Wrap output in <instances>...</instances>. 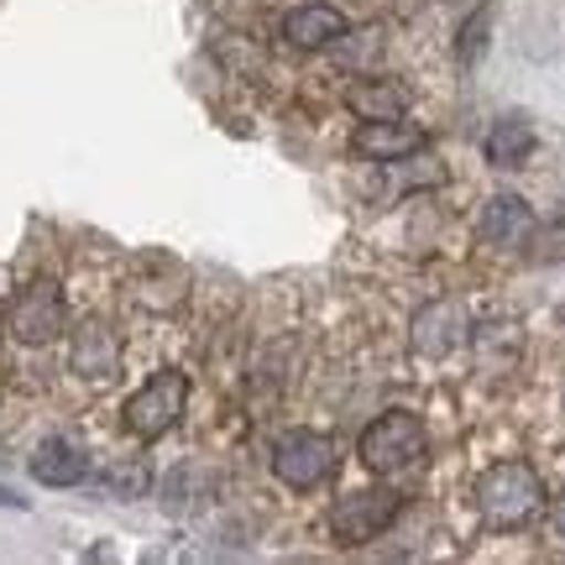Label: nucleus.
<instances>
[{
    "label": "nucleus",
    "instance_id": "nucleus-7",
    "mask_svg": "<svg viewBox=\"0 0 565 565\" xmlns=\"http://www.w3.org/2000/svg\"><path fill=\"white\" fill-rule=\"evenodd\" d=\"M351 147L372 162H404L429 147V131H424L419 121H404V116H383V121L356 126V131H351Z\"/></svg>",
    "mask_w": 565,
    "mask_h": 565
},
{
    "label": "nucleus",
    "instance_id": "nucleus-2",
    "mask_svg": "<svg viewBox=\"0 0 565 565\" xmlns=\"http://www.w3.org/2000/svg\"><path fill=\"white\" fill-rule=\"evenodd\" d=\"M429 456V435H424V424L404 408H387L377 419L362 429V466L372 477H404L414 466H424Z\"/></svg>",
    "mask_w": 565,
    "mask_h": 565
},
{
    "label": "nucleus",
    "instance_id": "nucleus-1",
    "mask_svg": "<svg viewBox=\"0 0 565 565\" xmlns=\"http://www.w3.org/2000/svg\"><path fill=\"white\" fill-rule=\"evenodd\" d=\"M550 508L545 498V482H540V471L524 461H498L482 471V482H477V513H482L487 529H524L534 524L540 513Z\"/></svg>",
    "mask_w": 565,
    "mask_h": 565
},
{
    "label": "nucleus",
    "instance_id": "nucleus-11",
    "mask_svg": "<svg viewBox=\"0 0 565 565\" xmlns=\"http://www.w3.org/2000/svg\"><path fill=\"white\" fill-rule=\"evenodd\" d=\"M32 477H38L42 487H79L84 477H89V456H84L79 440L53 435V440L38 445V456H32Z\"/></svg>",
    "mask_w": 565,
    "mask_h": 565
},
{
    "label": "nucleus",
    "instance_id": "nucleus-5",
    "mask_svg": "<svg viewBox=\"0 0 565 565\" xmlns=\"http://www.w3.org/2000/svg\"><path fill=\"white\" fill-rule=\"evenodd\" d=\"M6 330L21 345H53L68 330V303L63 288L53 278H32L26 288H17V299L6 309Z\"/></svg>",
    "mask_w": 565,
    "mask_h": 565
},
{
    "label": "nucleus",
    "instance_id": "nucleus-20",
    "mask_svg": "<svg viewBox=\"0 0 565 565\" xmlns=\"http://www.w3.org/2000/svg\"><path fill=\"white\" fill-rule=\"evenodd\" d=\"M561 320H565V303H561Z\"/></svg>",
    "mask_w": 565,
    "mask_h": 565
},
{
    "label": "nucleus",
    "instance_id": "nucleus-17",
    "mask_svg": "<svg viewBox=\"0 0 565 565\" xmlns=\"http://www.w3.org/2000/svg\"><path fill=\"white\" fill-rule=\"evenodd\" d=\"M0 508H26V498H21L17 487H6V482H0Z\"/></svg>",
    "mask_w": 565,
    "mask_h": 565
},
{
    "label": "nucleus",
    "instance_id": "nucleus-14",
    "mask_svg": "<svg viewBox=\"0 0 565 565\" xmlns=\"http://www.w3.org/2000/svg\"><path fill=\"white\" fill-rule=\"evenodd\" d=\"M345 105H351V116H362V121H383V116H404V84L393 79H356L345 89Z\"/></svg>",
    "mask_w": 565,
    "mask_h": 565
},
{
    "label": "nucleus",
    "instance_id": "nucleus-19",
    "mask_svg": "<svg viewBox=\"0 0 565 565\" xmlns=\"http://www.w3.org/2000/svg\"><path fill=\"white\" fill-rule=\"evenodd\" d=\"M0 330H6V309H0Z\"/></svg>",
    "mask_w": 565,
    "mask_h": 565
},
{
    "label": "nucleus",
    "instance_id": "nucleus-12",
    "mask_svg": "<svg viewBox=\"0 0 565 565\" xmlns=\"http://www.w3.org/2000/svg\"><path fill=\"white\" fill-rule=\"evenodd\" d=\"M529 231H534V210H529L519 194H492V200L482 204V242L492 246H524Z\"/></svg>",
    "mask_w": 565,
    "mask_h": 565
},
{
    "label": "nucleus",
    "instance_id": "nucleus-4",
    "mask_svg": "<svg viewBox=\"0 0 565 565\" xmlns=\"http://www.w3.org/2000/svg\"><path fill=\"white\" fill-rule=\"evenodd\" d=\"M398 513H404V498L393 492V487H356V492H345L335 498L330 508V534L341 540V545H372L377 534L398 524Z\"/></svg>",
    "mask_w": 565,
    "mask_h": 565
},
{
    "label": "nucleus",
    "instance_id": "nucleus-9",
    "mask_svg": "<svg viewBox=\"0 0 565 565\" xmlns=\"http://www.w3.org/2000/svg\"><path fill=\"white\" fill-rule=\"evenodd\" d=\"M68 366L89 377V383H110L121 372V341L105 320H84L74 335H68Z\"/></svg>",
    "mask_w": 565,
    "mask_h": 565
},
{
    "label": "nucleus",
    "instance_id": "nucleus-6",
    "mask_svg": "<svg viewBox=\"0 0 565 565\" xmlns=\"http://www.w3.org/2000/svg\"><path fill=\"white\" fill-rule=\"evenodd\" d=\"M330 471H335V440L320 435V429H294V435H282L278 450H273V477H278L282 487H294V492L320 487Z\"/></svg>",
    "mask_w": 565,
    "mask_h": 565
},
{
    "label": "nucleus",
    "instance_id": "nucleus-15",
    "mask_svg": "<svg viewBox=\"0 0 565 565\" xmlns=\"http://www.w3.org/2000/svg\"><path fill=\"white\" fill-rule=\"evenodd\" d=\"M487 32H492V11H487V6H477V11L461 21V38H456V58H461V68H471V63L482 58Z\"/></svg>",
    "mask_w": 565,
    "mask_h": 565
},
{
    "label": "nucleus",
    "instance_id": "nucleus-3",
    "mask_svg": "<svg viewBox=\"0 0 565 565\" xmlns=\"http://www.w3.org/2000/svg\"><path fill=\"white\" fill-rule=\"evenodd\" d=\"M183 404H189V377L173 372V366H162V372H152V377L126 398V408H121L126 429H131L137 440H162V435L183 419Z\"/></svg>",
    "mask_w": 565,
    "mask_h": 565
},
{
    "label": "nucleus",
    "instance_id": "nucleus-13",
    "mask_svg": "<svg viewBox=\"0 0 565 565\" xmlns=\"http://www.w3.org/2000/svg\"><path fill=\"white\" fill-rule=\"evenodd\" d=\"M482 152H487L492 168H524L529 152H534V126H529L524 116H503V121H492Z\"/></svg>",
    "mask_w": 565,
    "mask_h": 565
},
{
    "label": "nucleus",
    "instance_id": "nucleus-18",
    "mask_svg": "<svg viewBox=\"0 0 565 565\" xmlns=\"http://www.w3.org/2000/svg\"><path fill=\"white\" fill-rule=\"evenodd\" d=\"M555 534H561V540H565V503L555 508Z\"/></svg>",
    "mask_w": 565,
    "mask_h": 565
},
{
    "label": "nucleus",
    "instance_id": "nucleus-10",
    "mask_svg": "<svg viewBox=\"0 0 565 565\" xmlns=\"http://www.w3.org/2000/svg\"><path fill=\"white\" fill-rule=\"evenodd\" d=\"M282 38L303 47V53H315V47H335L345 38V17L335 6H320V0H309V6H294L288 17H282Z\"/></svg>",
    "mask_w": 565,
    "mask_h": 565
},
{
    "label": "nucleus",
    "instance_id": "nucleus-16",
    "mask_svg": "<svg viewBox=\"0 0 565 565\" xmlns=\"http://www.w3.org/2000/svg\"><path fill=\"white\" fill-rule=\"evenodd\" d=\"M100 482H105V492H116V498H141V492L152 487V471L141 461H126V466H110Z\"/></svg>",
    "mask_w": 565,
    "mask_h": 565
},
{
    "label": "nucleus",
    "instance_id": "nucleus-8",
    "mask_svg": "<svg viewBox=\"0 0 565 565\" xmlns=\"http://www.w3.org/2000/svg\"><path fill=\"white\" fill-rule=\"evenodd\" d=\"M408 341H414V351H419V356L445 362V356L466 341V309L456 299L424 303L419 315H414V324H408Z\"/></svg>",
    "mask_w": 565,
    "mask_h": 565
}]
</instances>
